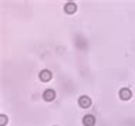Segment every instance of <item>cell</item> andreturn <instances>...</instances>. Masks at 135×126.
<instances>
[{
    "label": "cell",
    "instance_id": "1",
    "mask_svg": "<svg viewBox=\"0 0 135 126\" xmlns=\"http://www.w3.org/2000/svg\"><path fill=\"white\" fill-rule=\"evenodd\" d=\"M78 105L81 106V108H90V106H91V99L88 98V96H85V95L80 96V99H78Z\"/></svg>",
    "mask_w": 135,
    "mask_h": 126
},
{
    "label": "cell",
    "instance_id": "2",
    "mask_svg": "<svg viewBox=\"0 0 135 126\" xmlns=\"http://www.w3.org/2000/svg\"><path fill=\"white\" fill-rule=\"evenodd\" d=\"M83 125L84 126H94L95 125V118L93 115H87V116L83 118Z\"/></svg>",
    "mask_w": 135,
    "mask_h": 126
},
{
    "label": "cell",
    "instance_id": "3",
    "mask_svg": "<svg viewBox=\"0 0 135 126\" xmlns=\"http://www.w3.org/2000/svg\"><path fill=\"white\" fill-rule=\"evenodd\" d=\"M43 98H44V101H53L56 98V91L54 89H46L44 93H43Z\"/></svg>",
    "mask_w": 135,
    "mask_h": 126
},
{
    "label": "cell",
    "instance_id": "4",
    "mask_svg": "<svg viewBox=\"0 0 135 126\" xmlns=\"http://www.w3.org/2000/svg\"><path fill=\"white\" fill-rule=\"evenodd\" d=\"M75 10H77V6H75V3H73V2H68L67 4L64 6V12L67 13V14L75 13Z\"/></svg>",
    "mask_w": 135,
    "mask_h": 126
},
{
    "label": "cell",
    "instance_id": "5",
    "mask_svg": "<svg viewBox=\"0 0 135 126\" xmlns=\"http://www.w3.org/2000/svg\"><path fill=\"white\" fill-rule=\"evenodd\" d=\"M119 96H121V99H124V101H128V99H131V96H132V92H131L128 88H122L121 91H119Z\"/></svg>",
    "mask_w": 135,
    "mask_h": 126
},
{
    "label": "cell",
    "instance_id": "6",
    "mask_svg": "<svg viewBox=\"0 0 135 126\" xmlns=\"http://www.w3.org/2000/svg\"><path fill=\"white\" fill-rule=\"evenodd\" d=\"M40 80H41L43 82H49L50 80H51V72H50L49 70H44V71H41V72H40Z\"/></svg>",
    "mask_w": 135,
    "mask_h": 126
},
{
    "label": "cell",
    "instance_id": "7",
    "mask_svg": "<svg viewBox=\"0 0 135 126\" xmlns=\"http://www.w3.org/2000/svg\"><path fill=\"white\" fill-rule=\"evenodd\" d=\"M6 120H7L6 115H0V126H4L6 125Z\"/></svg>",
    "mask_w": 135,
    "mask_h": 126
}]
</instances>
